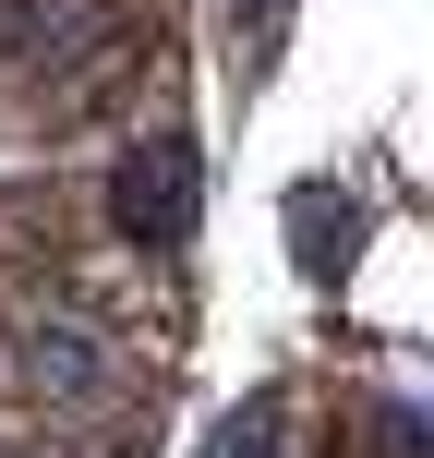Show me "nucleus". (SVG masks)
Instances as JSON below:
<instances>
[{
    "label": "nucleus",
    "mask_w": 434,
    "mask_h": 458,
    "mask_svg": "<svg viewBox=\"0 0 434 458\" xmlns=\"http://www.w3.org/2000/svg\"><path fill=\"white\" fill-rule=\"evenodd\" d=\"M109 229H121L133 253H182V242H193V145H182V133L121 145V169H109Z\"/></svg>",
    "instance_id": "obj_1"
}]
</instances>
